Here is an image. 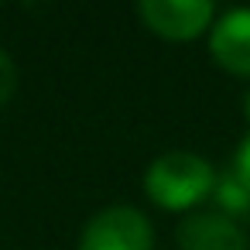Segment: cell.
<instances>
[{
  "instance_id": "3",
  "label": "cell",
  "mask_w": 250,
  "mask_h": 250,
  "mask_svg": "<svg viewBox=\"0 0 250 250\" xmlns=\"http://www.w3.org/2000/svg\"><path fill=\"white\" fill-rule=\"evenodd\" d=\"M137 14L154 35L171 42H188L212 24L216 11L209 0H141Z\"/></svg>"
},
{
  "instance_id": "2",
  "label": "cell",
  "mask_w": 250,
  "mask_h": 250,
  "mask_svg": "<svg viewBox=\"0 0 250 250\" xmlns=\"http://www.w3.org/2000/svg\"><path fill=\"white\" fill-rule=\"evenodd\" d=\"M79 250H154V229L141 209L106 206L83 226Z\"/></svg>"
},
{
  "instance_id": "9",
  "label": "cell",
  "mask_w": 250,
  "mask_h": 250,
  "mask_svg": "<svg viewBox=\"0 0 250 250\" xmlns=\"http://www.w3.org/2000/svg\"><path fill=\"white\" fill-rule=\"evenodd\" d=\"M247 120H250V89H247Z\"/></svg>"
},
{
  "instance_id": "5",
  "label": "cell",
  "mask_w": 250,
  "mask_h": 250,
  "mask_svg": "<svg viewBox=\"0 0 250 250\" xmlns=\"http://www.w3.org/2000/svg\"><path fill=\"white\" fill-rule=\"evenodd\" d=\"M209 52L226 72L250 76V7H233L212 24Z\"/></svg>"
},
{
  "instance_id": "7",
  "label": "cell",
  "mask_w": 250,
  "mask_h": 250,
  "mask_svg": "<svg viewBox=\"0 0 250 250\" xmlns=\"http://www.w3.org/2000/svg\"><path fill=\"white\" fill-rule=\"evenodd\" d=\"M14 86H18V69H14L11 55L0 48V103H4V100L14 93Z\"/></svg>"
},
{
  "instance_id": "4",
  "label": "cell",
  "mask_w": 250,
  "mask_h": 250,
  "mask_svg": "<svg viewBox=\"0 0 250 250\" xmlns=\"http://www.w3.org/2000/svg\"><path fill=\"white\" fill-rule=\"evenodd\" d=\"M178 250H247V233L223 212H188L175 229Z\"/></svg>"
},
{
  "instance_id": "1",
  "label": "cell",
  "mask_w": 250,
  "mask_h": 250,
  "mask_svg": "<svg viewBox=\"0 0 250 250\" xmlns=\"http://www.w3.org/2000/svg\"><path fill=\"white\" fill-rule=\"evenodd\" d=\"M212 185H216L212 165L192 151H168L154 158L144 175L147 195L165 209H192L195 202L212 195Z\"/></svg>"
},
{
  "instance_id": "8",
  "label": "cell",
  "mask_w": 250,
  "mask_h": 250,
  "mask_svg": "<svg viewBox=\"0 0 250 250\" xmlns=\"http://www.w3.org/2000/svg\"><path fill=\"white\" fill-rule=\"evenodd\" d=\"M233 171L240 175V182L250 188V134L240 141V147H236V158H233Z\"/></svg>"
},
{
  "instance_id": "6",
  "label": "cell",
  "mask_w": 250,
  "mask_h": 250,
  "mask_svg": "<svg viewBox=\"0 0 250 250\" xmlns=\"http://www.w3.org/2000/svg\"><path fill=\"white\" fill-rule=\"evenodd\" d=\"M212 199H216V206H219L216 212H223V216H229V219L250 212V188L240 182L236 171H226V175L216 178V185H212Z\"/></svg>"
}]
</instances>
